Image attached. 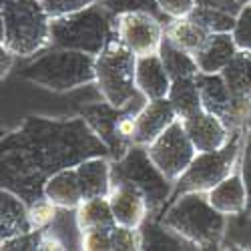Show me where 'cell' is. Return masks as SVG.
<instances>
[{
    "label": "cell",
    "mask_w": 251,
    "mask_h": 251,
    "mask_svg": "<svg viewBox=\"0 0 251 251\" xmlns=\"http://www.w3.org/2000/svg\"><path fill=\"white\" fill-rule=\"evenodd\" d=\"M165 34L169 36L175 45L189 50L191 54H197V50L203 47V43L209 36V32L205 28H201L197 23H193L189 16L169 20V23L165 25Z\"/></svg>",
    "instance_id": "484cf974"
},
{
    "label": "cell",
    "mask_w": 251,
    "mask_h": 251,
    "mask_svg": "<svg viewBox=\"0 0 251 251\" xmlns=\"http://www.w3.org/2000/svg\"><path fill=\"white\" fill-rule=\"evenodd\" d=\"M157 2L161 12L169 20L187 18L195 8V0H157Z\"/></svg>",
    "instance_id": "e575fe53"
},
{
    "label": "cell",
    "mask_w": 251,
    "mask_h": 251,
    "mask_svg": "<svg viewBox=\"0 0 251 251\" xmlns=\"http://www.w3.org/2000/svg\"><path fill=\"white\" fill-rule=\"evenodd\" d=\"M34 231L28 219V203L14 191H0V241H8Z\"/></svg>",
    "instance_id": "9a60e30c"
},
{
    "label": "cell",
    "mask_w": 251,
    "mask_h": 251,
    "mask_svg": "<svg viewBox=\"0 0 251 251\" xmlns=\"http://www.w3.org/2000/svg\"><path fill=\"white\" fill-rule=\"evenodd\" d=\"M245 2L241 0H195V6L201 8H209V10H219V12H227V14H233L237 16L241 12Z\"/></svg>",
    "instance_id": "8d00e7d4"
},
{
    "label": "cell",
    "mask_w": 251,
    "mask_h": 251,
    "mask_svg": "<svg viewBox=\"0 0 251 251\" xmlns=\"http://www.w3.org/2000/svg\"><path fill=\"white\" fill-rule=\"evenodd\" d=\"M95 58L97 56L80 50L49 47L32 56V60L20 71V78L52 93H69L95 82Z\"/></svg>",
    "instance_id": "5b68a950"
},
{
    "label": "cell",
    "mask_w": 251,
    "mask_h": 251,
    "mask_svg": "<svg viewBox=\"0 0 251 251\" xmlns=\"http://www.w3.org/2000/svg\"><path fill=\"white\" fill-rule=\"evenodd\" d=\"M0 181L26 203L45 195L47 181L91 157L107 155L109 149L91 129L85 117L30 115L0 143Z\"/></svg>",
    "instance_id": "6da1fadb"
},
{
    "label": "cell",
    "mask_w": 251,
    "mask_h": 251,
    "mask_svg": "<svg viewBox=\"0 0 251 251\" xmlns=\"http://www.w3.org/2000/svg\"><path fill=\"white\" fill-rule=\"evenodd\" d=\"M100 2L117 16L127 14V12H151L159 18H163L165 23H169V18L161 12L157 0H100Z\"/></svg>",
    "instance_id": "f546056e"
},
{
    "label": "cell",
    "mask_w": 251,
    "mask_h": 251,
    "mask_svg": "<svg viewBox=\"0 0 251 251\" xmlns=\"http://www.w3.org/2000/svg\"><path fill=\"white\" fill-rule=\"evenodd\" d=\"M207 197L211 201V205L223 215H235L249 209L247 187L243 183L239 169L233 171L227 179H223L219 185H215L211 191H207Z\"/></svg>",
    "instance_id": "d6986e66"
},
{
    "label": "cell",
    "mask_w": 251,
    "mask_h": 251,
    "mask_svg": "<svg viewBox=\"0 0 251 251\" xmlns=\"http://www.w3.org/2000/svg\"><path fill=\"white\" fill-rule=\"evenodd\" d=\"M141 229V249H197L189 239L175 233L173 229L161 223L159 217L149 215Z\"/></svg>",
    "instance_id": "44dd1931"
},
{
    "label": "cell",
    "mask_w": 251,
    "mask_h": 251,
    "mask_svg": "<svg viewBox=\"0 0 251 251\" xmlns=\"http://www.w3.org/2000/svg\"><path fill=\"white\" fill-rule=\"evenodd\" d=\"M233 40L239 50H247L251 52V2H245L241 12L237 14L235 26L231 30Z\"/></svg>",
    "instance_id": "4dcf8cb0"
},
{
    "label": "cell",
    "mask_w": 251,
    "mask_h": 251,
    "mask_svg": "<svg viewBox=\"0 0 251 251\" xmlns=\"http://www.w3.org/2000/svg\"><path fill=\"white\" fill-rule=\"evenodd\" d=\"M137 89L147 97V100L153 99H165L171 89V76L167 73L159 52L137 56Z\"/></svg>",
    "instance_id": "e0dca14e"
},
{
    "label": "cell",
    "mask_w": 251,
    "mask_h": 251,
    "mask_svg": "<svg viewBox=\"0 0 251 251\" xmlns=\"http://www.w3.org/2000/svg\"><path fill=\"white\" fill-rule=\"evenodd\" d=\"M16 58H18V56H16L14 52H10V50L4 49V47H0V71H2V78L8 76V73H10V69H12V65H14Z\"/></svg>",
    "instance_id": "f35d334b"
},
{
    "label": "cell",
    "mask_w": 251,
    "mask_h": 251,
    "mask_svg": "<svg viewBox=\"0 0 251 251\" xmlns=\"http://www.w3.org/2000/svg\"><path fill=\"white\" fill-rule=\"evenodd\" d=\"M50 14L43 0H0L2 47L32 58L50 47Z\"/></svg>",
    "instance_id": "277c9868"
},
{
    "label": "cell",
    "mask_w": 251,
    "mask_h": 251,
    "mask_svg": "<svg viewBox=\"0 0 251 251\" xmlns=\"http://www.w3.org/2000/svg\"><path fill=\"white\" fill-rule=\"evenodd\" d=\"M165 20L151 12H127L117 16V38L137 56L159 52L165 38Z\"/></svg>",
    "instance_id": "8fae6325"
},
{
    "label": "cell",
    "mask_w": 251,
    "mask_h": 251,
    "mask_svg": "<svg viewBox=\"0 0 251 251\" xmlns=\"http://www.w3.org/2000/svg\"><path fill=\"white\" fill-rule=\"evenodd\" d=\"M113 38H117V14L102 2L50 20V47L97 56Z\"/></svg>",
    "instance_id": "3957f363"
},
{
    "label": "cell",
    "mask_w": 251,
    "mask_h": 251,
    "mask_svg": "<svg viewBox=\"0 0 251 251\" xmlns=\"http://www.w3.org/2000/svg\"><path fill=\"white\" fill-rule=\"evenodd\" d=\"M189 18L193 23H197L201 28H205L209 34L211 32H231L235 26V20H237V16H233V14L209 10V8H201V6H195L193 12L189 14Z\"/></svg>",
    "instance_id": "83f0119b"
},
{
    "label": "cell",
    "mask_w": 251,
    "mask_h": 251,
    "mask_svg": "<svg viewBox=\"0 0 251 251\" xmlns=\"http://www.w3.org/2000/svg\"><path fill=\"white\" fill-rule=\"evenodd\" d=\"M177 111L169 99H153L143 104L137 113V129H135V145L147 147L151 145L167 127L177 121Z\"/></svg>",
    "instance_id": "4fadbf2b"
},
{
    "label": "cell",
    "mask_w": 251,
    "mask_h": 251,
    "mask_svg": "<svg viewBox=\"0 0 251 251\" xmlns=\"http://www.w3.org/2000/svg\"><path fill=\"white\" fill-rule=\"evenodd\" d=\"M95 85L100 97L113 107H127L137 100H147L137 89V54L119 38H113L95 58Z\"/></svg>",
    "instance_id": "8992f818"
},
{
    "label": "cell",
    "mask_w": 251,
    "mask_h": 251,
    "mask_svg": "<svg viewBox=\"0 0 251 251\" xmlns=\"http://www.w3.org/2000/svg\"><path fill=\"white\" fill-rule=\"evenodd\" d=\"M75 167H69V169L54 173L45 185V195L49 199H52L58 207L76 209L82 203V193H80V185L76 179Z\"/></svg>",
    "instance_id": "7402d4cb"
},
{
    "label": "cell",
    "mask_w": 251,
    "mask_h": 251,
    "mask_svg": "<svg viewBox=\"0 0 251 251\" xmlns=\"http://www.w3.org/2000/svg\"><path fill=\"white\" fill-rule=\"evenodd\" d=\"M58 209L60 207L52 199H49L47 195L28 203V219H30V225H32L34 231H43V229H47L54 221V217L58 215Z\"/></svg>",
    "instance_id": "f1b7e54d"
},
{
    "label": "cell",
    "mask_w": 251,
    "mask_h": 251,
    "mask_svg": "<svg viewBox=\"0 0 251 251\" xmlns=\"http://www.w3.org/2000/svg\"><path fill=\"white\" fill-rule=\"evenodd\" d=\"M167 99L173 102V107L177 111V117L181 121L187 119V117H191V115H195L197 111L203 109V100H201V91H199V85H197V76L173 80Z\"/></svg>",
    "instance_id": "d4e9b609"
},
{
    "label": "cell",
    "mask_w": 251,
    "mask_h": 251,
    "mask_svg": "<svg viewBox=\"0 0 251 251\" xmlns=\"http://www.w3.org/2000/svg\"><path fill=\"white\" fill-rule=\"evenodd\" d=\"M141 249V229L139 227H113V251H137Z\"/></svg>",
    "instance_id": "1f68e13d"
},
{
    "label": "cell",
    "mask_w": 251,
    "mask_h": 251,
    "mask_svg": "<svg viewBox=\"0 0 251 251\" xmlns=\"http://www.w3.org/2000/svg\"><path fill=\"white\" fill-rule=\"evenodd\" d=\"M185 131L191 137L197 151H215L221 149L229 141L233 131H229L227 125L213 113L205 109L197 111L195 115L183 119Z\"/></svg>",
    "instance_id": "5bb4252c"
},
{
    "label": "cell",
    "mask_w": 251,
    "mask_h": 251,
    "mask_svg": "<svg viewBox=\"0 0 251 251\" xmlns=\"http://www.w3.org/2000/svg\"><path fill=\"white\" fill-rule=\"evenodd\" d=\"M76 221L82 233L97 231V229H111L117 225L107 195L82 201L76 207Z\"/></svg>",
    "instance_id": "cb8c5ba5"
},
{
    "label": "cell",
    "mask_w": 251,
    "mask_h": 251,
    "mask_svg": "<svg viewBox=\"0 0 251 251\" xmlns=\"http://www.w3.org/2000/svg\"><path fill=\"white\" fill-rule=\"evenodd\" d=\"M237 169L243 177V183L247 187V195H249V209H251V129L245 131L243 137V147H241V157Z\"/></svg>",
    "instance_id": "d590c367"
},
{
    "label": "cell",
    "mask_w": 251,
    "mask_h": 251,
    "mask_svg": "<svg viewBox=\"0 0 251 251\" xmlns=\"http://www.w3.org/2000/svg\"><path fill=\"white\" fill-rule=\"evenodd\" d=\"M80 249H87V251H113V227L82 233Z\"/></svg>",
    "instance_id": "d6a6232c"
},
{
    "label": "cell",
    "mask_w": 251,
    "mask_h": 251,
    "mask_svg": "<svg viewBox=\"0 0 251 251\" xmlns=\"http://www.w3.org/2000/svg\"><path fill=\"white\" fill-rule=\"evenodd\" d=\"M221 75L237 104L249 115L251 125V52L239 50L235 58L223 69Z\"/></svg>",
    "instance_id": "ffe728a7"
},
{
    "label": "cell",
    "mask_w": 251,
    "mask_h": 251,
    "mask_svg": "<svg viewBox=\"0 0 251 251\" xmlns=\"http://www.w3.org/2000/svg\"><path fill=\"white\" fill-rule=\"evenodd\" d=\"M159 219L197 249H221L227 215L211 205L205 191H187L171 197Z\"/></svg>",
    "instance_id": "7a4b0ae2"
},
{
    "label": "cell",
    "mask_w": 251,
    "mask_h": 251,
    "mask_svg": "<svg viewBox=\"0 0 251 251\" xmlns=\"http://www.w3.org/2000/svg\"><path fill=\"white\" fill-rule=\"evenodd\" d=\"M95 2H100V0H43V4L47 8V12L50 14V18L69 14V12H75L80 8H87Z\"/></svg>",
    "instance_id": "836d02e7"
},
{
    "label": "cell",
    "mask_w": 251,
    "mask_h": 251,
    "mask_svg": "<svg viewBox=\"0 0 251 251\" xmlns=\"http://www.w3.org/2000/svg\"><path fill=\"white\" fill-rule=\"evenodd\" d=\"M111 179L113 183H131L141 189L149 205V215L153 217H161L175 191V181L153 163L147 147L143 145H133L123 157L111 159Z\"/></svg>",
    "instance_id": "52a82bcc"
},
{
    "label": "cell",
    "mask_w": 251,
    "mask_h": 251,
    "mask_svg": "<svg viewBox=\"0 0 251 251\" xmlns=\"http://www.w3.org/2000/svg\"><path fill=\"white\" fill-rule=\"evenodd\" d=\"M147 151L153 163L171 181H177L187 171V167L191 165L195 155L199 153L195 149L191 137L187 135L181 119H177L151 145H147Z\"/></svg>",
    "instance_id": "30bf717a"
},
{
    "label": "cell",
    "mask_w": 251,
    "mask_h": 251,
    "mask_svg": "<svg viewBox=\"0 0 251 251\" xmlns=\"http://www.w3.org/2000/svg\"><path fill=\"white\" fill-rule=\"evenodd\" d=\"M40 241V231H30L26 235H20L8 241H0V249L2 251H12V249H38Z\"/></svg>",
    "instance_id": "74e56055"
},
{
    "label": "cell",
    "mask_w": 251,
    "mask_h": 251,
    "mask_svg": "<svg viewBox=\"0 0 251 251\" xmlns=\"http://www.w3.org/2000/svg\"><path fill=\"white\" fill-rule=\"evenodd\" d=\"M109 203L117 225L125 227H141L143 221L149 217L147 199L131 183H113L109 191Z\"/></svg>",
    "instance_id": "7c38bea8"
},
{
    "label": "cell",
    "mask_w": 251,
    "mask_h": 251,
    "mask_svg": "<svg viewBox=\"0 0 251 251\" xmlns=\"http://www.w3.org/2000/svg\"><path fill=\"white\" fill-rule=\"evenodd\" d=\"M237 52L239 49L231 32H211L203 43V47L197 50L195 58L201 73L217 75L223 73V69L235 58Z\"/></svg>",
    "instance_id": "2e32d148"
},
{
    "label": "cell",
    "mask_w": 251,
    "mask_h": 251,
    "mask_svg": "<svg viewBox=\"0 0 251 251\" xmlns=\"http://www.w3.org/2000/svg\"><path fill=\"white\" fill-rule=\"evenodd\" d=\"M243 129H235L229 137V141L221 149L215 151H199L187 171L175 181V195L187 193V191H211L215 185H219L223 179H227L233 171H237L241 147H243Z\"/></svg>",
    "instance_id": "ba28073f"
},
{
    "label": "cell",
    "mask_w": 251,
    "mask_h": 251,
    "mask_svg": "<svg viewBox=\"0 0 251 251\" xmlns=\"http://www.w3.org/2000/svg\"><path fill=\"white\" fill-rule=\"evenodd\" d=\"M221 249H251V209L227 215Z\"/></svg>",
    "instance_id": "4316f807"
},
{
    "label": "cell",
    "mask_w": 251,
    "mask_h": 251,
    "mask_svg": "<svg viewBox=\"0 0 251 251\" xmlns=\"http://www.w3.org/2000/svg\"><path fill=\"white\" fill-rule=\"evenodd\" d=\"M241 2H251V0H241Z\"/></svg>",
    "instance_id": "ab89813d"
},
{
    "label": "cell",
    "mask_w": 251,
    "mask_h": 251,
    "mask_svg": "<svg viewBox=\"0 0 251 251\" xmlns=\"http://www.w3.org/2000/svg\"><path fill=\"white\" fill-rule=\"evenodd\" d=\"M147 100H137L127 107H113L102 99V102H91L80 109V117L91 125V129L99 139L107 145L109 157L119 159L135 145L137 129V113L143 109Z\"/></svg>",
    "instance_id": "9c48e42d"
},
{
    "label": "cell",
    "mask_w": 251,
    "mask_h": 251,
    "mask_svg": "<svg viewBox=\"0 0 251 251\" xmlns=\"http://www.w3.org/2000/svg\"><path fill=\"white\" fill-rule=\"evenodd\" d=\"M76 179L80 185L82 201L93 199V197H104L109 195L113 179H111V157L99 155L91 157L87 161L78 163L76 167Z\"/></svg>",
    "instance_id": "ac0fdd59"
},
{
    "label": "cell",
    "mask_w": 251,
    "mask_h": 251,
    "mask_svg": "<svg viewBox=\"0 0 251 251\" xmlns=\"http://www.w3.org/2000/svg\"><path fill=\"white\" fill-rule=\"evenodd\" d=\"M159 56L163 60L167 73H169L171 80H177V78H193V76H197L201 73L195 54H191L189 50H185L179 45H175L167 34H165L163 43L159 47Z\"/></svg>",
    "instance_id": "603a6c76"
}]
</instances>
